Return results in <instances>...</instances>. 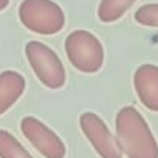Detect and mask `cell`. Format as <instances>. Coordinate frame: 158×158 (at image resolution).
I'll list each match as a JSON object with an SVG mask.
<instances>
[{"instance_id": "obj_6", "label": "cell", "mask_w": 158, "mask_h": 158, "mask_svg": "<svg viewBox=\"0 0 158 158\" xmlns=\"http://www.w3.org/2000/svg\"><path fill=\"white\" fill-rule=\"evenodd\" d=\"M78 124L100 158H123L117 138L112 135L102 117L94 112H83L78 118Z\"/></svg>"}, {"instance_id": "obj_3", "label": "cell", "mask_w": 158, "mask_h": 158, "mask_svg": "<svg viewBox=\"0 0 158 158\" xmlns=\"http://www.w3.org/2000/svg\"><path fill=\"white\" fill-rule=\"evenodd\" d=\"M64 52L71 64L83 74H95L105 63L102 42L86 29H75L66 37Z\"/></svg>"}, {"instance_id": "obj_2", "label": "cell", "mask_w": 158, "mask_h": 158, "mask_svg": "<svg viewBox=\"0 0 158 158\" xmlns=\"http://www.w3.org/2000/svg\"><path fill=\"white\" fill-rule=\"evenodd\" d=\"M22 25L34 34L54 35L64 28V12L54 0H23L19 6Z\"/></svg>"}, {"instance_id": "obj_11", "label": "cell", "mask_w": 158, "mask_h": 158, "mask_svg": "<svg viewBox=\"0 0 158 158\" xmlns=\"http://www.w3.org/2000/svg\"><path fill=\"white\" fill-rule=\"evenodd\" d=\"M135 22L143 26L158 28V3H148L135 11Z\"/></svg>"}, {"instance_id": "obj_9", "label": "cell", "mask_w": 158, "mask_h": 158, "mask_svg": "<svg viewBox=\"0 0 158 158\" xmlns=\"http://www.w3.org/2000/svg\"><path fill=\"white\" fill-rule=\"evenodd\" d=\"M137 0H102L97 15L103 23H114L121 19Z\"/></svg>"}, {"instance_id": "obj_10", "label": "cell", "mask_w": 158, "mask_h": 158, "mask_svg": "<svg viewBox=\"0 0 158 158\" xmlns=\"http://www.w3.org/2000/svg\"><path fill=\"white\" fill-rule=\"evenodd\" d=\"M0 158H34L8 131L0 129Z\"/></svg>"}, {"instance_id": "obj_7", "label": "cell", "mask_w": 158, "mask_h": 158, "mask_svg": "<svg viewBox=\"0 0 158 158\" xmlns=\"http://www.w3.org/2000/svg\"><path fill=\"white\" fill-rule=\"evenodd\" d=\"M134 88L141 105L149 110L158 112V66L141 64L134 74Z\"/></svg>"}, {"instance_id": "obj_12", "label": "cell", "mask_w": 158, "mask_h": 158, "mask_svg": "<svg viewBox=\"0 0 158 158\" xmlns=\"http://www.w3.org/2000/svg\"><path fill=\"white\" fill-rule=\"evenodd\" d=\"M9 5V0H0V11H3Z\"/></svg>"}, {"instance_id": "obj_5", "label": "cell", "mask_w": 158, "mask_h": 158, "mask_svg": "<svg viewBox=\"0 0 158 158\" xmlns=\"http://www.w3.org/2000/svg\"><path fill=\"white\" fill-rule=\"evenodd\" d=\"M20 129L25 138L45 158H64V143L51 127H48L39 118L31 115L23 117L20 121Z\"/></svg>"}, {"instance_id": "obj_4", "label": "cell", "mask_w": 158, "mask_h": 158, "mask_svg": "<svg viewBox=\"0 0 158 158\" xmlns=\"http://www.w3.org/2000/svg\"><path fill=\"white\" fill-rule=\"evenodd\" d=\"M25 54L28 58V63L31 69L34 71L35 77L40 80V83L49 89H60L66 81V71L55 54L48 45L31 40L25 46Z\"/></svg>"}, {"instance_id": "obj_1", "label": "cell", "mask_w": 158, "mask_h": 158, "mask_svg": "<svg viewBox=\"0 0 158 158\" xmlns=\"http://www.w3.org/2000/svg\"><path fill=\"white\" fill-rule=\"evenodd\" d=\"M115 134L121 152L127 158H158L157 140L135 107L124 106L117 112Z\"/></svg>"}, {"instance_id": "obj_8", "label": "cell", "mask_w": 158, "mask_h": 158, "mask_svg": "<svg viewBox=\"0 0 158 158\" xmlns=\"http://www.w3.org/2000/svg\"><path fill=\"white\" fill-rule=\"evenodd\" d=\"M26 88L25 77L17 71H3L0 72V115H3L9 107L23 95Z\"/></svg>"}]
</instances>
